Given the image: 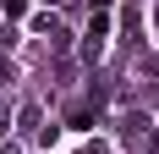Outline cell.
Wrapping results in <instances>:
<instances>
[{
    "instance_id": "6",
    "label": "cell",
    "mask_w": 159,
    "mask_h": 154,
    "mask_svg": "<svg viewBox=\"0 0 159 154\" xmlns=\"http://www.w3.org/2000/svg\"><path fill=\"white\" fill-rule=\"evenodd\" d=\"M11 116H16L11 105H0V138H6V132H11Z\"/></svg>"
},
{
    "instance_id": "1",
    "label": "cell",
    "mask_w": 159,
    "mask_h": 154,
    "mask_svg": "<svg viewBox=\"0 0 159 154\" xmlns=\"http://www.w3.org/2000/svg\"><path fill=\"white\" fill-rule=\"evenodd\" d=\"M104 39H110V11H93L88 33H82V61H88V66H99V55H104Z\"/></svg>"
},
{
    "instance_id": "7",
    "label": "cell",
    "mask_w": 159,
    "mask_h": 154,
    "mask_svg": "<svg viewBox=\"0 0 159 154\" xmlns=\"http://www.w3.org/2000/svg\"><path fill=\"white\" fill-rule=\"evenodd\" d=\"M0 83H11V61H6V55H0Z\"/></svg>"
},
{
    "instance_id": "5",
    "label": "cell",
    "mask_w": 159,
    "mask_h": 154,
    "mask_svg": "<svg viewBox=\"0 0 159 154\" xmlns=\"http://www.w3.org/2000/svg\"><path fill=\"white\" fill-rule=\"evenodd\" d=\"M0 11H6V17H22V11H28V0H0Z\"/></svg>"
},
{
    "instance_id": "8",
    "label": "cell",
    "mask_w": 159,
    "mask_h": 154,
    "mask_svg": "<svg viewBox=\"0 0 159 154\" xmlns=\"http://www.w3.org/2000/svg\"><path fill=\"white\" fill-rule=\"evenodd\" d=\"M82 154H110V149H104V143H88V149H82Z\"/></svg>"
},
{
    "instance_id": "9",
    "label": "cell",
    "mask_w": 159,
    "mask_h": 154,
    "mask_svg": "<svg viewBox=\"0 0 159 154\" xmlns=\"http://www.w3.org/2000/svg\"><path fill=\"white\" fill-rule=\"evenodd\" d=\"M0 154H22V149H16V143H6V149H0Z\"/></svg>"
},
{
    "instance_id": "2",
    "label": "cell",
    "mask_w": 159,
    "mask_h": 154,
    "mask_svg": "<svg viewBox=\"0 0 159 154\" xmlns=\"http://www.w3.org/2000/svg\"><path fill=\"white\" fill-rule=\"evenodd\" d=\"M148 132H154V127H148L143 110H132L126 121H121V143H126V149H148Z\"/></svg>"
},
{
    "instance_id": "3",
    "label": "cell",
    "mask_w": 159,
    "mask_h": 154,
    "mask_svg": "<svg viewBox=\"0 0 159 154\" xmlns=\"http://www.w3.org/2000/svg\"><path fill=\"white\" fill-rule=\"evenodd\" d=\"M11 121H16V127H22V132H33V138H39V132H44V110H39V105H33V99H28V105L16 110Z\"/></svg>"
},
{
    "instance_id": "4",
    "label": "cell",
    "mask_w": 159,
    "mask_h": 154,
    "mask_svg": "<svg viewBox=\"0 0 159 154\" xmlns=\"http://www.w3.org/2000/svg\"><path fill=\"white\" fill-rule=\"evenodd\" d=\"M93 116H99V110H88V105H82V110H71V116H66V127H77V132H93Z\"/></svg>"
}]
</instances>
